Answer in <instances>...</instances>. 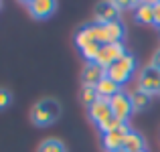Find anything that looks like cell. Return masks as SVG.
Segmentation results:
<instances>
[{"label": "cell", "mask_w": 160, "mask_h": 152, "mask_svg": "<svg viewBox=\"0 0 160 152\" xmlns=\"http://www.w3.org/2000/svg\"><path fill=\"white\" fill-rule=\"evenodd\" d=\"M61 116V105H59L57 99H41L35 104V108H32L31 112V120L35 126H41V128H45V126H51L57 118Z\"/></svg>", "instance_id": "6da1fadb"}, {"label": "cell", "mask_w": 160, "mask_h": 152, "mask_svg": "<svg viewBox=\"0 0 160 152\" xmlns=\"http://www.w3.org/2000/svg\"><path fill=\"white\" fill-rule=\"evenodd\" d=\"M138 67V61H136V57H134L132 53H126L124 57L120 59V61H116L112 67L106 71V75L109 79H113V81L118 83V85H124V83H128L130 81V77H132V73H134V69Z\"/></svg>", "instance_id": "7a4b0ae2"}, {"label": "cell", "mask_w": 160, "mask_h": 152, "mask_svg": "<svg viewBox=\"0 0 160 152\" xmlns=\"http://www.w3.org/2000/svg\"><path fill=\"white\" fill-rule=\"evenodd\" d=\"M126 35V28L120 20L108 24H95V41L99 45H112V43H122Z\"/></svg>", "instance_id": "3957f363"}, {"label": "cell", "mask_w": 160, "mask_h": 152, "mask_svg": "<svg viewBox=\"0 0 160 152\" xmlns=\"http://www.w3.org/2000/svg\"><path fill=\"white\" fill-rule=\"evenodd\" d=\"M138 89L148 95L160 94V71L156 67L148 65L140 71V75H138Z\"/></svg>", "instance_id": "277c9868"}, {"label": "cell", "mask_w": 160, "mask_h": 152, "mask_svg": "<svg viewBox=\"0 0 160 152\" xmlns=\"http://www.w3.org/2000/svg\"><path fill=\"white\" fill-rule=\"evenodd\" d=\"M126 55V47L124 43H112V45H102V49H99V55H98V65L102 67V69H109V67L113 65L116 61H120L122 57Z\"/></svg>", "instance_id": "5b68a950"}, {"label": "cell", "mask_w": 160, "mask_h": 152, "mask_svg": "<svg viewBox=\"0 0 160 152\" xmlns=\"http://www.w3.org/2000/svg\"><path fill=\"white\" fill-rule=\"evenodd\" d=\"M109 105H112V114H113V116H116L118 120H122V122L128 124L130 114L134 112L132 101H130V95L124 94V91H120V94H116L112 99H109Z\"/></svg>", "instance_id": "8992f818"}, {"label": "cell", "mask_w": 160, "mask_h": 152, "mask_svg": "<svg viewBox=\"0 0 160 152\" xmlns=\"http://www.w3.org/2000/svg\"><path fill=\"white\" fill-rule=\"evenodd\" d=\"M130 134V126L128 124H122L118 130L108 134H102V146L103 150L113 152V150H122V144H124V138Z\"/></svg>", "instance_id": "52a82bcc"}, {"label": "cell", "mask_w": 160, "mask_h": 152, "mask_svg": "<svg viewBox=\"0 0 160 152\" xmlns=\"http://www.w3.org/2000/svg\"><path fill=\"white\" fill-rule=\"evenodd\" d=\"M87 116H89V120L93 122V124H103V122L108 120V118H112V105H109V99L106 98H98V101H93V104L87 108Z\"/></svg>", "instance_id": "ba28073f"}, {"label": "cell", "mask_w": 160, "mask_h": 152, "mask_svg": "<svg viewBox=\"0 0 160 152\" xmlns=\"http://www.w3.org/2000/svg\"><path fill=\"white\" fill-rule=\"evenodd\" d=\"M120 10L116 8L113 2H102L95 6V24H108V23H116Z\"/></svg>", "instance_id": "9c48e42d"}, {"label": "cell", "mask_w": 160, "mask_h": 152, "mask_svg": "<svg viewBox=\"0 0 160 152\" xmlns=\"http://www.w3.org/2000/svg\"><path fill=\"white\" fill-rule=\"evenodd\" d=\"M27 6L35 18H49L57 10V2L55 0H32V2H27Z\"/></svg>", "instance_id": "30bf717a"}, {"label": "cell", "mask_w": 160, "mask_h": 152, "mask_svg": "<svg viewBox=\"0 0 160 152\" xmlns=\"http://www.w3.org/2000/svg\"><path fill=\"white\" fill-rule=\"evenodd\" d=\"M103 75H106V69H102L98 63H87L83 73H81V81L85 87H95Z\"/></svg>", "instance_id": "8fae6325"}, {"label": "cell", "mask_w": 160, "mask_h": 152, "mask_svg": "<svg viewBox=\"0 0 160 152\" xmlns=\"http://www.w3.org/2000/svg\"><path fill=\"white\" fill-rule=\"evenodd\" d=\"M134 18L140 24L154 23V2H140L134 6Z\"/></svg>", "instance_id": "7c38bea8"}, {"label": "cell", "mask_w": 160, "mask_h": 152, "mask_svg": "<svg viewBox=\"0 0 160 152\" xmlns=\"http://www.w3.org/2000/svg\"><path fill=\"white\" fill-rule=\"evenodd\" d=\"M91 43H98V41H95V23L93 24H83V27L75 33V45H77L79 51L83 47H87V45H91Z\"/></svg>", "instance_id": "4fadbf2b"}, {"label": "cell", "mask_w": 160, "mask_h": 152, "mask_svg": "<svg viewBox=\"0 0 160 152\" xmlns=\"http://www.w3.org/2000/svg\"><path fill=\"white\" fill-rule=\"evenodd\" d=\"M95 91H98L99 98H106V99H112L116 94H120V85H118L113 79H109L108 75H103L102 79H99V83L95 85Z\"/></svg>", "instance_id": "5bb4252c"}, {"label": "cell", "mask_w": 160, "mask_h": 152, "mask_svg": "<svg viewBox=\"0 0 160 152\" xmlns=\"http://www.w3.org/2000/svg\"><path fill=\"white\" fill-rule=\"evenodd\" d=\"M122 150H126V152H140V150H146V140H144V138H142L138 132L130 130V134L124 138Z\"/></svg>", "instance_id": "9a60e30c"}, {"label": "cell", "mask_w": 160, "mask_h": 152, "mask_svg": "<svg viewBox=\"0 0 160 152\" xmlns=\"http://www.w3.org/2000/svg\"><path fill=\"white\" fill-rule=\"evenodd\" d=\"M150 98H152V95L144 94V91H140V89L136 87V89L130 94V101H132L134 112H142V109L148 108V105H150Z\"/></svg>", "instance_id": "2e32d148"}, {"label": "cell", "mask_w": 160, "mask_h": 152, "mask_svg": "<svg viewBox=\"0 0 160 152\" xmlns=\"http://www.w3.org/2000/svg\"><path fill=\"white\" fill-rule=\"evenodd\" d=\"M99 49H102L99 43H91V45H87V47H83L79 53H81V57L85 59L87 63H95L98 61V55H99Z\"/></svg>", "instance_id": "e0dca14e"}, {"label": "cell", "mask_w": 160, "mask_h": 152, "mask_svg": "<svg viewBox=\"0 0 160 152\" xmlns=\"http://www.w3.org/2000/svg\"><path fill=\"white\" fill-rule=\"evenodd\" d=\"M37 152H67L65 146H63L61 140H55V138H49V140H45L43 144L39 146V150Z\"/></svg>", "instance_id": "ac0fdd59"}, {"label": "cell", "mask_w": 160, "mask_h": 152, "mask_svg": "<svg viewBox=\"0 0 160 152\" xmlns=\"http://www.w3.org/2000/svg\"><path fill=\"white\" fill-rule=\"evenodd\" d=\"M122 124H126V122H122V120H118L116 116H112V118H108L103 124H99L98 128H99V132H102V134H108V132H113V130H118Z\"/></svg>", "instance_id": "d6986e66"}, {"label": "cell", "mask_w": 160, "mask_h": 152, "mask_svg": "<svg viewBox=\"0 0 160 152\" xmlns=\"http://www.w3.org/2000/svg\"><path fill=\"white\" fill-rule=\"evenodd\" d=\"M98 98L99 95H98V91H95V87H85V85L81 87V101L87 105V108H89L93 101H98Z\"/></svg>", "instance_id": "ffe728a7"}, {"label": "cell", "mask_w": 160, "mask_h": 152, "mask_svg": "<svg viewBox=\"0 0 160 152\" xmlns=\"http://www.w3.org/2000/svg\"><path fill=\"white\" fill-rule=\"evenodd\" d=\"M10 101H12L10 91L4 89V87H0V112H2V109H6L8 105H10Z\"/></svg>", "instance_id": "44dd1931"}, {"label": "cell", "mask_w": 160, "mask_h": 152, "mask_svg": "<svg viewBox=\"0 0 160 152\" xmlns=\"http://www.w3.org/2000/svg\"><path fill=\"white\" fill-rule=\"evenodd\" d=\"M154 27L160 28V2H154Z\"/></svg>", "instance_id": "7402d4cb"}, {"label": "cell", "mask_w": 160, "mask_h": 152, "mask_svg": "<svg viewBox=\"0 0 160 152\" xmlns=\"http://www.w3.org/2000/svg\"><path fill=\"white\" fill-rule=\"evenodd\" d=\"M152 67H156V69L160 71V49L154 53V57H152Z\"/></svg>", "instance_id": "603a6c76"}, {"label": "cell", "mask_w": 160, "mask_h": 152, "mask_svg": "<svg viewBox=\"0 0 160 152\" xmlns=\"http://www.w3.org/2000/svg\"><path fill=\"white\" fill-rule=\"evenodd\" d=\"M113 152H126V150H113Z\"/></svg>", "instance_id": "cb8c5ba5"}, {"label": "cell", "mask_w": 160, "mask_h": 152, "mask_svg": "<svg viewBox=\"0 0 160 152\" xmlns=\"http://www.w3.org/2000/svg\"><path fill=\"white\" fill-rule=\"evenodd\" d=\"M140 152H148V150H140Z\"/></svg>", "instance_id": "d4e9b609"}, {"label": "cell", "mask_w": 160, "mask_h": 152, "mask_svg": "<svg viewBox=\"0 0 160 152\" xmlns=\"http://www.w3.org/2000/svg\"><path fill=\"white\" fill-rule=\"evenodd\" d=\"M0 4H2V2H0Z\"/></svg>", "instance_id": "484cf974"}, {"label": "cell", "mask_w": 160, "mask_h": 152, "mask_svg": "<svg viewBox=\"0 0 160 152\" xmlns=\"http://www.w3.org/2000/svg\"><path fill=\"white\" fill-rule=\"evenodd\" d=\"M158 95H160V94H158Z\"/></svg>", "instance_id": "4316f807"}]
</instances>
